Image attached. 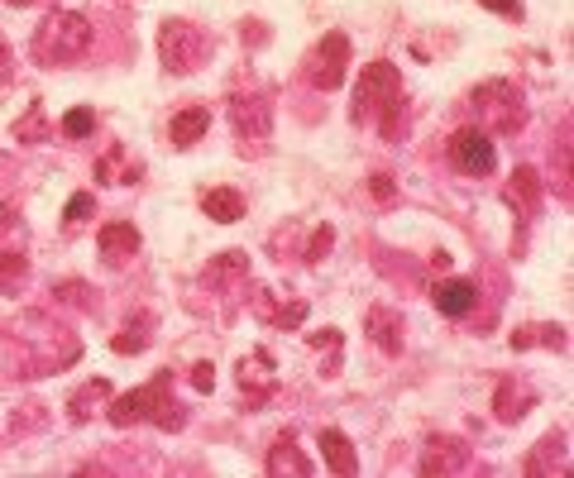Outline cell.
<instances>
[{
  "instance_id": "cell-1",
  "label": "cell",
  "mask_w": 574,
  "mask_h": 478,
  "mask_svg": "<svg viewBox=\"0 0 574 478\" xmlns=\"http://www.w3.org/2000/svg\"><path fill=\"white\" fill-rule=\"evenodd\" d=\"M354 125H378V134L388 144H398L402 130H407V101H402V72L393 63H369L359 87H354Z\"/></svg>"
},
{
  "instance_id": "cell-2",
  "label": "cell",
  "mask_w": 574,
  "mask_h": 478,
  "mask_svg": "<svg viewBox=\"0 0 574 478\" xmlns=\"http://www.w3.org/2000/svg\"><path fill=\"white\" fill-rule=\"evenodd\" d=\"M106 421H111L115 431H130V426H144V421H154L158 431H182V426H187V412L177 407V397H173V373H158L144 388L111 397Z\"/></svg>"
},
{
  "instance_id": "cell-3",
  "label": "cell",
  "mask_w": 574,
  "mask_h": 478,
  "mask_svg": "<svg viewBox=\"0 0 574 478\" xmlns=\"http://www.w3.org/2000/svg\"><path fill=\"white\" fill-rule=\"evenodd\" d=\"M87 48H91V20L82 10H53L34 34V58L44 67H72L77 58H87Z\"/></svg>"
},
{
  "instance_id": "cell-4",
  "label": "cell",
  "mask_w": 574,
  "mask_h": 478,
  "mask_svg": "<svg viewBox=\"0 0 574 478\" xmlns=\"http://www.w3.org/2000/svg\"><path fill=\"white\" fill-rule=\"evenodd\" d=\"M211 48H216V39L192 20H163V29H158V58L173 77H192L211 58Z\"/></svg>"
},
{
  "instance_id": "cell-5",
  "label": "cell",
  "mask_w": 574,
  "mask_h": 478,
  "mask_svg": "<svg viewBox=\"0 0 574 478\" xmlns=\"http://www.w3.org/2000/svg\"><path fill=\"white\" fill-rule=\"evenodd\" d=\"M469 106L479 110V130H498V134H517L527 125V106H522V91L512 82H484L474 87Z\"/></svg>"
},
{
  "instance_id": "cell-6",
  "label": "cell",
  "mask_w": 574,
  "mask_h": 478,
  "mask_svg": "<svg viewBox=\"0 0 574 478\" xmlns=\"http://www.w3.org/2000/svg\"><path fill=\"white\" fill-rule=\"evenodd\" d=\"M450 168L464 177H488L498 168V149H493V134L479 130V125H464V130L450 134Z\"/></svg>"
},
{
  "instance_id": "cell-7",
  "label": "cell",
  "mask_w": 574,
  "mask_h": 478,
  "mask_svg": "<svg viewBox=\"0 0 574 478\" xmlns=\"http://www.w3.org/2000/svg\"><path fill=\"white\" fill-rule=\"evenodd\" d=\"M345 72H350V39L345 34H326L307 53V82L316 91H335L345 82Z\"/></svg>"
},
{
  "instance_id": "cell-8",
  "label": "cell",
  "mask_w": 574,
  "mask_h": 478,
  "mask_svg": "<svg viewBox=\"0 0 574 478\" xmlns=\"http://www.w3.org/2000/svg\"><path fill=\"white\" fill-rule=\"evenodd\" d=\"M230 125L240 139H268L273 130V101L264 91H235L230 96Z\"/></svg>"
},
{
  "instance_id": "cell-9",
  "label": "cell",
  "mask_w": 574,
  "mask_h": 478,
  "mask_svg": "<svg viewBox=\"0 0 574 478\" xmlns=\"http://www.w3.org/2000/svg\"><path fill=\"white\" fill-rule=\"evenodd\" d=\"M421 474H460V469H469V445L464 440H455V435H436V440H426V455H421L417 464Z\"/></svg>"
},
{
  "instance_id": "cell-10",
  "label": "cell",
  "mask_w": 574,
  "mask_h": 478,
  "mask_svg": "<svg viewBox=\"0 0 574 478\" xmlns=\"http://www.w3.org/2000/svg\"><path fill=\"white\" fill-rule=\"evenodd\" d=\"M431 302H436L441 316L460 321V316H469L474 302H479V283H469V278H441V283L431 287Z\"/></svg>"
},
{
  "instance_id": "cell-11",
  "label": "cell",
  "mask_w": 574,
  "mask_h": 478,
  "mask_svg": "<svg viewBox=\"0 0 574 478\" xmlns=\"http://www.w3.org/2000/svg\"><path fill=\"white\" fill-rule=\"evenodd\" d=\"M96 244H101L106 263L120 268V263H130L134 254H139V230H134L130 220H111V225H101V230H96Z\"/></svg>"
},
{
  "instance_id": "cell-12",
  "label": "cell",
  "mask_w": 574,
  "mask_h": 478,
  "mask_svg": "<svg viewBox=\"0 0 574 478\" xmlns=\"http://www.w3.org/2000/svg\"><path fill=\"white\" fill-rule=\"evenodd\" d=\"M364 330H369V340H374L383 354H402V316L393 306H369Z\"/></svg>"
},
{
  "instance_id": "cell-13",
  "label": "cell",
  "mask_w": 574,
  "mask_h": 478,
  "mask_svg": "<svg viewBox=\"0 0 574 478\" xmlns=\"http://www.w3.org/2000/svg\"><path fill=\"white\" fill-rule=\"evenodd\" d=\"M206 130H211V110L206 106H187L168 120V139H173V149H192V144H201Z\"/></svg>"
},
{
  "instance_id": "cell-14",
  "label": "cell",
  "mask_w": 574,
  "mask_h": 478,
  "mask_svg": "<svg viewBox=\"0 0 574 478\" xmlns=\"http://www.w3.org/2000/svg\"><path fill=\"white\" fill-rule=\"evenodd\" d=\"M316 445H321V455H326V464H331L340 478H350L359 474V455H354V445H350V435L345 431H335V426H326V431L316 435Z\"/></svg>"
},
{
  "instance_id": "cell-15",
  "label": "cell",
  "mask_w": 574,
  "mask_h": 478,
  "mask_svg": "<svg viewBox=\"0 0 574 478\" xmlns=\"http://www.w3.org/2000/svg\"><path fill=\"white\" fill-rule=\"evenodd\" d=\"M106 402H111V383H106V378H91V383H82V388L72 392L67 416H72L77 426H87L91 416H96V407H106Z\"/></svg>"
},
{
  "instance_id": "cell-16",
  "label": "cell",
  "mask_w": 574,
  "mask_h": 478,
  "mask_svg": "<svg viewBox=\"0 0 574 478\" xmlns=\"http://www.w3.org/2000/svg\"><path fill=\"white\" fill-rule=\"evenodd\" d=\"M201 211L216 220V225H235L244 216V196L235 187H211V192L201 196Z\"/></svg>"
},
{
  "instance_id": "cell-17",
  "label": "cell",
  "mask_w": 574,
  "mask_h": 478,
  "mask_svg": "<svg viewBox=\"0 0 574 478\" xmlns=\"http://www.w3.org/2000/svg\"><path fill=\"white\" fill-rule=\"evenodd\" d=\"M264 469L273 478H278V474H302V478H307L311 474V459L297 455L292 435H278V440H273V450H268V459H264Z\"/></svg>"
},
{
  "instance_id": "cell-18",
  "label": "cell",
  "mask_w": 574,
  "mask_h": 478,
  "mask_svg": "<svg viewBox=\"0 0 574 478\" xmlns=\"http://www.w3.org/2000/svg\"><path fill=\"white\" fill-rule=\"evenodd\" d=\"M531 402H536L531 388H517V383H503L498 397H493V407H498V421H503V426H517V421L531 412Z\"/></svg>"
},
{
  "instance_id": "cell-19",
  "label": "cell",
  "mask_w": 574,
  "mask_h": 478,
  "mask_svg": "<svg viewBox=\"0 0 574 478\" xmlns=\"http://www.w3.org/2000/svg\"><path fill=\"white\" fill-rule=\"evenodd\" d=\"M512 349H536V345H546V349H565L570 340H565V326H522V330H512Z\"/></svg>"
},
{
  "instance_id": "cell-20",
  "label": "cell",
  "mask_w": 574,
  "mask_h": 478,
  "mask_svg": "<svg viewBox=\"0 0 574 478\" xmlns=\"http://www.w3.org/2000/svg\"><path fill=\"white\" fill-rule=\"evenodd\" d=\"M508 201L522 206V211H536V201H541V177H536V168H517V173H512Z\"/></svg>"
},
{
  "instance_id": "cell-21",
  "label": "cell",
  "mask_w": 574,
  "mask_h": 478,
  "mask_svg": "<svg viewBox=\"0 0 574 478\" xmlns=\"http://www.w3.org/2000/svg\"><path fill=\"white\" fill-rule=\"evenodd\" d=\"M240 278H249V259L240 249H230V254L206 263V283H240Z\"/></svg>"
},
{
  "instance_id": "cell-22",
  "label": "cell",
  "mask_w": 574,
  "mask_h": 478,
  "mask_svg": "<svg viewBox=\"0 0 574 478\" xmlns=\"http://www.w3.org/2000/svg\"><path fill=\"white\" fill-rule=\"evenodd\" d=\"M15 139H20V144H48V139H53V130L44 125V106H39V101H34L29 115L15 125Z\"/></svg>"
},
{
  "instance_id": "cell-23",
  "label": "cell",
  "mask_w": 574,
  "mask_h": 478,
  "mask_svg": "<svg viewBox=\"0 0 574 478\" xmlns=\"http://www.w3.org/2000/svg\"><path fill=\"white\" fill-rule=\"evenodd\" d=\"M24 273H29V263H24L20 249H5L0 254V292H15L24 283Z\"/></svg>"
},
{
  "instance_id": "cell-24",
  "label": "cell",
  "mask_w": 574,
  "mask_h": 478,
  "mask_svg": "<svg viewBox=\"0 0 574 478\" xmlns=\"http://www.w3.org/2000/svg\"><path fill=\"white\" fill-rule=\"evenodd\" d=\"M58 130H63L67 139H87V134L96 130V110H87V106L67 110V115H63V125H58Z\"/></svg>"
},
{
  "instance_id": "cell-25",
  "label": "cell",
  "mask_w": 574,
  "mask_h": 478,
  "mask_svg": "<svg viewBox=\"0 0 574 478\" xmlns=\"http://www.w3.org/2000/svg\"><path fill=\"white\" fill-rule=\"evenodd\" d=\"M331 244H335V230L331 225H316V235H311V244H307V263H321L331 254Z\"/></svg>"
},
{
  "instance_id": "cell-26",
  "label": "cell",
  "mask_w": 574,
  "mask_h": 478,
  "mask_svg": "<svg viewBox=\"0 0 574 478\" xmlns=\"http://www.w3.org/2000/svg\"><path fill=\"white\" fill-rule=\"evenodd\" d=\"M91 211H96V196H91V192H77L72 201H67V225H82Z\"/></svg>"
},
{
  "instance_id": "cell-27",
  "label": "cell",
  "mask_w": 574,
  "mask_h": 478,
  "mask_svg": "<svg viewBox=\"0 0 574 478\" xmlns=\"http://www.w3.org/2000/svg\"><path fill=\"white\" fill-rule=\"evenodd\" d=\"M369 192H374V201H398V182H393V173H374L369 177Z\"/></svg>"
},
{
  "instance_id": "cell-28",
  "label": "cell",
  "mask_w": 574,
  "mask_h": 478,
  "mask_svg": "<svg viewBox=\"0 0 574 478\" xmlns=\"http://www.w3.org/2000/svg\"><path fill=\"white\" fill-rule=\"evenodd\" d=\"M484 10H493V15H508V20H522V0H479Z\"/></svg>"
},
{
  "instance_id": "cell-29",
  "label": "cell",
  "mask_w": 574,
  "mask_h": 478,
  "mask_svg": "<svg viewBox=\"0 0 574 478\" xmlns=\"http://www.w3.org/2000/svg\"><path fill=\"white\" fill-rule=\"evenodd\" d=\"M192 388L211 392V388H216V369H211V364H192Z\"/></svg>"
},
{
  "instance_id": "cell-30",
  "label": "cell",
  "mask_w": 574,
  "mask_h": 478,
  "mask_svg": "<svg viewBox=\"0 0 574 478\" xmlns=\"http://www.w3.org/2000/svg\"><path fill=\"white\" fill-rule=\"evenodd\" d=\"M15 82V53H10V44H0V87H10Z\"/></svg>"
},
{
  "instance_id": "cell-31",
  "label": "cell",
  "mask_w": 574,
  "mask_h": 478,
  "mask_svg": "<svg viewBox=\"0 0 574 478\" xmlns=\"http://www.w3.org/2000/svg\"><path fill=\"white\" fill-rule=\"evenodd\" d=\"M111 349L115 354H139V349H144V335H115Z\"/></svg>"
},
{
  "instance_id": "cell-32",
  "label": "cell",
  "mask_w": 574,
  "mask_h": 478,
  "mask_svg": "<svg viewBox=\"0 0 574 478\" xmlns=\"http://www.w3.org/2000/svg\"><path fill=\"white\" fill-rule=\"evenodd\" d=\"M5 5H20V10H29V5H39V0H5Z\"/></svg>"
}]
</instances>
